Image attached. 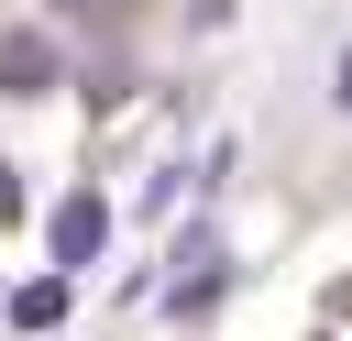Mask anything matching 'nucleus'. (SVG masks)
<instances>
[{
  "instance_id": "7ed1b4c3",
  "label": "nucleus",
  "mask_w": 352,
  "mask_h": 341,
  "mask_svg": "<svg viewBox=\"0 0 352 341\" xmlns=\"http://www.w3.org/2000/svg\"><path fill=\"white\" fill-rule=\"evenodd\" d=\"M11 319H22V330H55V319H66V286H22Z\"/></svg>"
},
{
  "instance_id": "f03ea898",
  "label": "nucleus",
  "mask_w": 352,
  "mask_h": 341,
  "mask_svg": "<svg viewBox=\"0 0 352 341\" xmlns=\"http://www.w3.org/2000/svg\"><path fill=\"white\" fill-rule=\"evenodd\" d=\"M99 231H110V209H99V198H66V209H55V253H66V264H88V253H99Z\"/></svg>"
},
{
  "instance_id": "39448f33",
  "label": "nucleus",
  "mask_w": 352,
  "mask_h": 341,
  "mask_svg": "<svg viewBox=\"0 0 352 341\" xmlns=\"http://www.w3.org/2000/svg\"><path fill=\"white\" fill-rule=\"evenodd\" d=\"M11 209H22V176H11V165H0V220H11Z\"/></svg>"
},
{
  "instance_id": "f257e3e1",
  "label": "nucleus",
  "mask_w": 352,
  "mask_h": 341,
  "mask_svg": "<svg viewBox=\"0 0 352 341\" xmlns=\"http://www.w3.org/2000/svg\"><path fill=\"white\" fill-rule=\"evenodd\" d=\"M0 88H55V44L44 33H0Z\"/></svg>"
},
{
  "instance_id": "423d86ee",
  "label": "nucleus",
  "mask_w": 352,
  "mask_h": 341,
  "mask_svg": "<svg viewBox=\"0 0 352 341\" xmlns=\"http://www.w3.org/2000/svg\"><path fill=\"white\" fill-rule=\"evenodd\" d=\"M341 110H352V55H341Z\"/></svg>"
},
{
  "instance_id": "20e7f679",
  "label": "nucleus",
  "mask_w": 352,
  "mask_h": 341,
  "mask_svg": "<svg viewBox=\"0 0 352 341\" xmlns=\"http://www.w3.org/2000/svg\"><path fill=\"white\" fill-rule=\"evenodd\" d=\"M66 22H121V11H143V0H55Z\"/></svg>"
}]
</instances>
